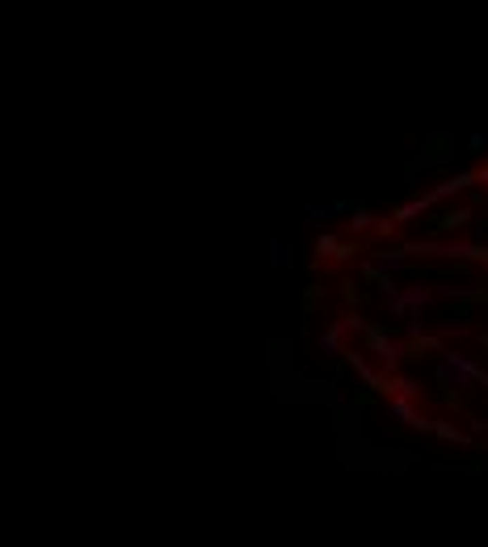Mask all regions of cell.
Returning <instances> with one entry per match:
<instances>
[{"instance_id": "25", "label": "cell", "mask_w": 488, "mask_h": 547, "mask_svg": "<svg viewBox=\"0 0 488 547\" xmlns=\"http://www.w3.org/2000/svg\"><path fill=\"white\" fill-rule=\"evenodd\" d=\"M471 177H476V181H480V186H488V164H480V169H476V173H471Z\"/></svg>"}, {"instance_id": "2", "label": "cell", "mask_w": 488, "mask_h": 547, "mask_svg": "<svg viewBox=\"0 0 488 547\" xmlns=\"http://www.w3.org/2000/svg\"><path fill=\"white\" fill-rule=\"evenodd\" d=\"M451 147H455V135H451V131H433V135H425L421 156H417V169L425 173V169H438V164H446V160H451Z\"/></svg>"}, {"instance_id": "18", "label": "cell", "mask_w": 488, "mask_h": 547, "mask_svg": "<svg viewBox=\"0 0 488 547\" xmlns=\"http://www.w3.org/2000/svg\"><path fill=\"white\" fill-rule=\"evenodd\" d=\"M442 404L451 413H463V388H442Z\"/></svg>"}, {"instance_id": "9", "label": "cell", "mask_w": 488, "mask_h": 547, "mask_svg": "<svg viewBox=\"0 0 488 547\" xmlns=\"http://www.w3.org/2000/svg\"><path fill=\"white\" fill-rule=\"evenodd\" d=\"M429 433H433V438H442V442H455V447H471V438H467L455 421H433Z\"/></svg>"}, {"instance_id": "24", "label": "cell", "mask_w": 488, "mask_h": 547, "mask_svg": "<svg viewBox=\"0 0 488 547\" xmlns=\"http://www.w3.org/2000/svg\"><path fill=\"white\" fill-rule=\"evenodd\" d=\"M471 429H476L480 438H488V421H484V417H471Z\"/></svg>"}, {"instance_id": "8", "label": "cell", "mask_w": 488, "mask_h": 547, "mask_svg": "<svg viewBox=\"0 0 488 547\" xmlns=\"http://www.w3.org/2000/svg\"><path fill=\"white\" fill-rule=\"evenodd\" d=\"M433 206V194H421V198H413V202H404V206H396L388 219H392V224L400 228V224H408V219H417V215H425Z\"/></svg>"}, {"instance_id": "4", "label": "cell", "mask_w": 488, "mask_h": 547, "mask_svg": "<svg viewBox=\"0 0 488 547\" xmlns=\"http://www.w3.org/2000/svg\"><path fill=\"white\" fill-rule=\"evenodd\" d=\"M471 219H476V210H471V206H451V210H442L438 219H429V236H451V232L467 228Z\"/></svg>"}, {"instance_id": "6", "label": "cell", "mask_w": 488, "mask_h": 547, "mask_svg": "<svg viewBox=\"0 0 488 547\" xmlns=\"http://www.w3.org/2000/svg\"><path fill=\"white\" fill-rule=\"evenodd\" d=\"M388 413H392V417H400L404 425L421 429V433H429V425H433L429 417H421V409H417L413 400H400V396H396V400H388Z\"/></svg>"}, {"instance_id": "10", "label": "cell", "mask_w": 488, "mask_h": 547, "mask_svg": "<svg viewBox=\"0 0 488 547\" xmlns=\"http://www.w3.org/2000/svg\"><path fill=\"white\" fill-rule=\"evenodd\" d=\"M467 186H476V177H471V173H455L451 181H442L438 190H433V198H451V194H463Z\"/></svg>"}, {"instance_id": "7", "label": "cell", "mask_w": 488, "mask_h": 547, "mask_svg": "<svg viewBox=\"0 0 488 547\" xmlns=\"http://www.w3.org/2000/svg\"><path fill=\"white\" fill-rule=\"evenodd\" d=\"M362 278H366V283H374V287H379V295H388V299H396V295H400L396 278H392L388 269H379L374 261H366V265H362Z\"/></svg>"}, {"instance_id": "5", "label": "cell", "mask_w": 488, "mask_h": 547, "mask_svg": "<svg viewBox=\"0 0 488 547\" xmlns=\"http://www.w3.org/2000/svg\"><path fill=\"white\" fill-rule=\"evenodd\" d=\"M451 307H455V316H471V312L488 307V287H455Z\"/></svg>"}, {"instance_id": "19", "label": "cell", "mask_w": 488, "mask_h": 547, "mask_svg": "<svg viewBox=\"0 0 488 547\" xmlns=\"http://www.w3.org/2000/svg\"><path fill=\"white\" fill-rule=\"evenodd\" d=\"M341 299H345L350 307H358V303H362V291L354 287V278H341Z\"/></svg>"}, {"instance_id": "12", "label": "cell", "mask_w": 488, "mask_h": 547, "mask_svg": "<svg viewBox=\"0 0 488 547\" xmlns=\"http://www.w3.org/2000/svg\"><path fill=\"white\" fill-rule=\"evenodd\" d=\"M350 215H354V219H350V224H354V232H366V228H374V215H370L362 202H354V206H350Z\"/></svg>"}, {"instance_id": "23", "label": "cell", "mask_w": 488, "mask_h": 547, "mask_svg": "<svg viewBox=\"0 0 488 547\" xmlns=\"http://www.w3.org/2000/svg\"><path fill=\"white\" fill-rule=\"evenodd\" d=\"M374 232L383 236V240H392L396 236V224H392V219H374Z\"/></svg>"}, {"instance_id": "14", "label": "cell", "mask_w": 488, "mask_h": 547, "mask_svg": "<svg viewBox=\"0 0 488 547\" xmlns=\"http://www.w3.org/2000/svg\"><path fill=\"white\" fill-rule=\"evenodd\" d=\"M320 299H324V287H320V283L303 287V316H311V312L320 307Z\"/></svg>"}, {"instance_id": "15", "label": "cell", "mask_w": 488, "mask_h": 547, "mask_svg": "<svg viewBox=\"0 0 488 547\" xmlns=\"http://www.w3.org/2000/svg\"><path fill=\"white\" fill-rule=\"evenodd\" d=\"M320 350H329V354H341V350H345L337 328H329V333H320Z\"/></svg>"}, {"instance_id": "13", "label": "cell", "mask_w": 488, "mask_h": 547, "mask_svg": "<svg viewBox=\"0 0 488 547\" xmlns=\"http://www.w3.org/2000/svg\"><path fill=\"white\" fill-rule=\"evenodd\" d=\"M337 244H341V240H337L333 232H320V236H316V253H320V257H337ZM320 257H316V261H320Z\"/></svg>"}, {"instance_id": "20", "label": "cell", "mask_w": 488, "mask_h": 547, "mask_svg": "<svg viewBox=\"0 0 488 547\" xmlns=\"http://www.w3.org/2000/svg\"><path fill=\"white\" fill-rule=\"evenodd\" d=\"M354 253H366V249H362L358 240H341V244H337V257H333V261H350Z\"/></svg>"}, {"instance_id": "11", "label": "cell", "mask_w": 488, "mask_h": 547, "mask_svg": "<svg viewBox=\"0 0 488 547\" xmlns=\"http://www.w3.org/2000/svg\"><path fill=\"white\" fill-rule=\"evenodd\" d=\"M269 265H274V269H291V244L269 240Z\"/></svg>"}, {"instance_id": "21", "label": "cell", "mask_w": 488, "mask_h": 547, "mask_svg": "<svg viewBox=\"0 0 488 547\" xmlns=\"http://www.w3.org/2000/svg\"><path fill=\"white\" fill-rule=\"evenodd\" d=\"M341 362H345V366H354V375H362V370H366V358H362L358 350H341Z\"/></svg>"}, {"instance_id": "26", "label": "cell", "mask_w": 488, "mask_h": 547, "mask_svg": "<svg viewBox=\"0 0 488 547\" xmlns=\"http://www.w3.org/2000/svg\"><path fill=\"white\" fill-rule=\"evenodd\" d=\"M476 341H480V350H484V354H488V333H480V337H476Z\"/></svg>"}, {"instance_id": "1", "label": "cell", "mask_w": 488, "mask_h": 547, "mask_svg": "<svg viewBox=\"0 0 488 547\" xmlns=\"http://www.w3.org/2000/svg\"><path fill=\"white\" fill-rule=\"evenodd\" d=\"M362 346H366V354H374L379 362H383V375H396V366H400V346L392 341V328H388V324L366 320V324H362Z\"/></svg>"}, {"instance_id": "3", "label": "cell", "mask_w": 488, "mask_h": 547, "mask_svg": "<svg viewBox=\"0 0 488 547\" xmlns=\"http://www.w3.org/2000/svg\"><path fill=\"white\" fill-rule=\"evenodd\" d=\"M446 346H442V337L438 333H408V341L400 346V358H408V362H421V358H429V354H442Z\"/></svg>"}, {"instance_id": "22", "label": "cell", "mask_w": 488, "mask_h": 547, "mask_svg": "<svg viewBox=\"0 0 488 547\" xmlns=\"http://www.w3.org/2000/svg\"><path fill=\"white\" fill-rule=\"evenodd\" d=\"M484 467H488V459H480V455H471V459H467V463H463L459 472H467V476H480Z\"/></svg>"}, {"instance_id": "17", "label": "cell", "mask_w": 488, "mask_h": 547, "mask_svg": "<svg viewBox=\"0 0 488 547\" xmlns=\"http://www.w3.org/2000/svg\"><path fill=\"white\" fill-rule=\"evenodd\" d=\"M370 404H379V396H374V392H366V388H358V392H354V400H350V409H354V413H362V409H370Z\"/></svg>"}, {"instance_id": "16", "label": "cell", "mask_w": 488, "mask_h": 547, "mask_svg": "<svg viewBox=\"0 0 488 547\" xmlns=\"http://www.w3.org/2000/svg\"><path fill=\"white\" fill-rule=\"evenodd\" d=\"M467 152H471V156H488V135H484V131H471V135H467Z\"/></svg>"}]
</instances>
